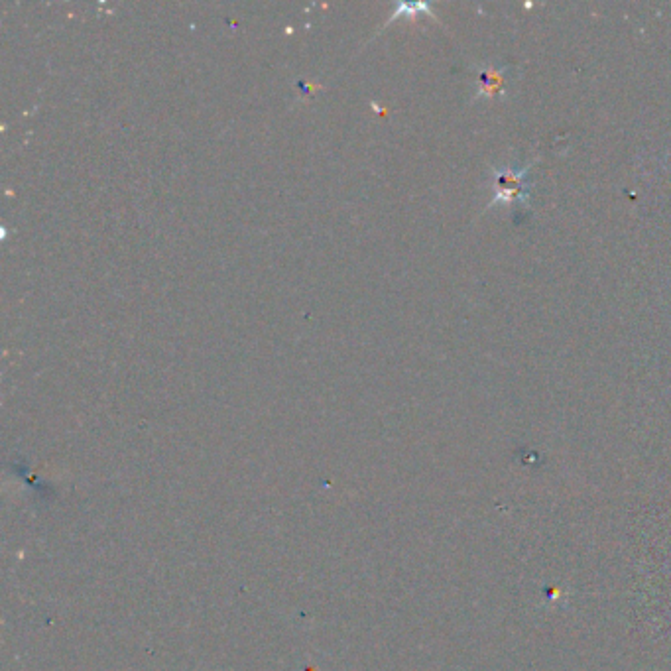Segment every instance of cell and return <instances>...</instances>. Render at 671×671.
Returning a JSON list of instances; mask_svg holds the SVG:
<instances>
[{
  "mask_svg": "<svg viewBox=\"0 0 671 671\" xmlns=\"http://www.w3.org/2000/svg\"><path fill=\"white\" fill-rule=\"evenodd\" d=\"M532 164L524 166L522 170H512V168H506V170H496L492 174V201H490V207H494L496 203L498 205H512V203H528V172H530Z\"/></svg>",
  "mask_w": 671,
  "mask_h": 671,
  "instance_id": "obj_1",
  "label": "cell"
},
{
  "mask_svg": "<svg viewBox=\"0 0 671 671\" xmlns=\"http://www.w3.org/2000/svg\"><path fill=\"white\" fill-rule=\"evenodd\" d=\"M510 65H488L479 71V97L496 99L506 89Z\"/></svg>",
  "mask_w": 671,
  "mask_h": 671,
  "instance_id": "obj_2",
  "label": "cell"
}]
</instances>
